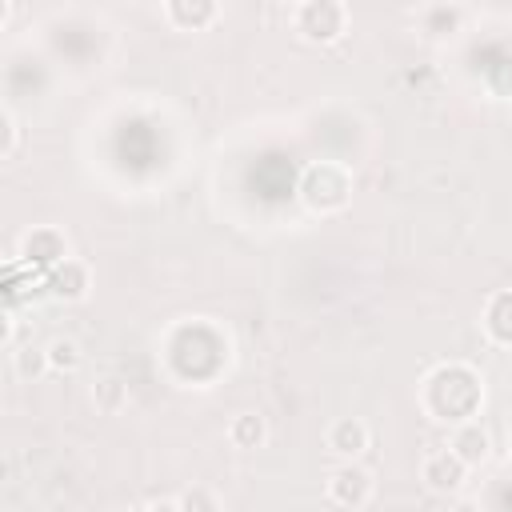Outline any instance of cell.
I'll return each mask as SVG.
<instances>
[{
	"label": "cell",
	"instance_id": "cell-1",
	"mask_svg": "<svg viewBox=\"0 0 512 512\" xmlns=\"http://www.w3.org/2000/svg\"><path fill=\"white\" fill-rule=\"evenodd\" d=\"M420 408H424V416H432L436 424H448V428L480 420V408H484L480 372L472 364H464V360L436 364L420 380Z\"/></svg>",
	"mask_w": 512,
	"mask_h": 512
},
{
	"label": "cell",
	"instance_id": "cell-2",
	"mask_svg": "<svg viewBox=\"0 0 512 512\" xmlns=\"http://www.w3.org/2000/svg\"><path fill=\"white\" fill-rule=\"evenodd\" d=\"M296 196L312 216H336L352 204V168L340 160H312L300 172Z\"/></svg>",
	"mask_w": 512,
	"mask_h": 512
},
{
	"label": "cell",
	"instance_id": "cell-3",
	"mask_svg": "<svg viewBox=\"0 0 512 512\" xmlns=\"http://www.w3.org/2000/svg\"><path fill=\"white\" fill-rule=\"evenodd\" d=\"M348 20L352 12L340 0H304L292 8V28L308 44H336L348 32Z\"/></svg>",
	"mask_w": 512,
	"mask_h": 512
},
{
	"label": "cell",
	"instance_id": "cell-4",
	"mask_svg": "<svg viewBox=\"0 0 512 512\" xmlns=\"http://www.w3.org/2000/svg\"><path fill=\"white\" fill-rule=\"evenodd\" d=\"M324 496H328V504H336L344 512H360L376 496V476L360 460H340L324 480Z\"/></svg>",
	"mask_w": 512,
	"mask_h": 512
},
{
	"label": "cell",
	"instance_id": "cell-5",
	"mask_svg": "<svg viewBox=\"0 0 512 512\" xmlns=\"http://www.w3.org/2000/svg\"><path fill=\"white\" fill-rule=\"evenodd\" d=\"M28 268H40V272H52L56 264H64L72 252H68V236L56 228V224H36L20 236V252H16Z\"/></svg>",
	"mask_w": 512,
	"mask_h": 512
},
{
	"label": "cell",
	"instance_id": "cell-6",
	"mask_svg": "<svg viewBox=\"0 0 512 512\" xmlns=\"http://www.w3.org/2000/svg\"><path fill=\"white\" fill-rule=\"evenodd\" d=\"M468 472H472V468H468L452 448H436V452H428V456L420 460V484H424L428 492H436V496H456V492L464 488Z\"/></svg>",
	"mask_w": 512,
	"mask_h": 512
},
{
	"label": "cell",
	"instance_id": "cell-7",
	"mask_svg": "<svg viewBox=\"0 0 512 512\" xmlns=\"http://www.w3.org/2000/svg\"><path fill=\"white\" fill-rule=\"evenodd\" d=\"M44 292H48L52 300H60V304H80V300H88V292H92V268H88L84 260L68 256V260L56 264L52 272H44Z\"/></svg>",
	"mask_w": 512,
	"mask_h": 512
},
{
	"label": "cell",
	"instance_id": "cell-8",
	"mask_svg": "<svg viewBox=\"0 0 512 512\" xmlns=\"http://www.w3.org/2000/svg\"><path fill=\"white\" fill-rule=\"evenodd\" d=\"M368 444H372V432H368V424L360 416H340L324 432V448L336 460H360L368 452Z\"/></svg>",
	"mask_w": 512,
	"mask_h": 512
},
{
	"label": "cell",
	"instance_id": "cell-9",
	"mask_svg": "<svg viewBox=\"0 0 512 512\" xmlns=\"http://www.w3.org/2000/svg\"><path fill=\"white\" fill-rule=\"evenodd\" d=\"M164 20L176 32H204L220 20V4L216 0H168L164 4Z\"/></svg>",
	"mask_w": 512,
	"mask_h": 512
},
{
	"label": "cell",
	"instance_id": "cell-10",
	"mask_svg": "<svg viewBox=\"0 0 512 512\" xmlns=\"http://www.w3.org/2000/svg\"><path fill=\"white\" fill-rule=\"evenodd\" d=\"M448 448H452L468 468H480V464H488V456H492V436H488V428H484L480 420H468V424H456V428H452Z\"/></svg>",
	"mask_w": 512,
	"mask_h": 512
},
{
	"label": "cell",
	"instance_id": "cell-11",
	"mask_svg": "<svg viewBox=\"0 0 512 512\" xmlns=\"http://www.w3.org/2000/svg\"><path fill=\"white\" fill-rule=\"evenodd\" d=\"M480 328L492 344L500 348H512V288H500L484 300V312H480Z\"/></svg>",
	"mask_w": 512,
	"mask_h": 512
},
{
	"label": "cell",
	"instance_id": "cell-12",
	"mask_svg": "<svg viewBox=\"0 0 512 512\" xmlns=\"http://www.w3.org/2000/svg\"><path fill=\"white\" fill-rule=\"evenodd\" d=\"M228 440L232 448H260L268 440V420L260 412H236L228 420Z\"/></svg>",
	"mask_w": 512,
	"mask_h": 512
},
{
	"label": "cell",
	"instance_id": "cell-13",
	"mask_svg": "<svg viewBox=\"0 0 512 512\" xmlns=\"http://www.w3.org/2000/svg\"><path fill=\"white\" fill-rule=\"evenodd\" d=\"M44 352H48V368L60 372V376H72V372H80V364H84V348H80L72 336H52V340L44 344Z\"/></svg>",
	"mask_w": 512,
	"mask_h": 512
},
{
	"label": "cell",
	"instance_id": "cell-14",
	"mask_svg": "<svg viewBox=\"0 0 512 512\" xmlns=\"http://www.w3.org/2000/svg\"><path fill=\"white\" fill-rule=\"evenodd\" d=\"M92 404H96L104 416L124 412V408H128V384H124V380H116V376L96 380V384H92Z\"/></svg>",
	"mask_w": 512,
	"mask_h": 512
},
{
	"label": "cell",
	"instance_id": "cell-15",
	"mask_svg": "<svg viewBox=\"0 0 512 512\" xmlns=\"http://www.w3.org/2000/svg\"><path fill=\"white\" fill-rule=\"evenodd\" d=\"M420 24H424V32H432V36H452V32H460V24H464V8H448V4H432V8H424L420 12Z\"/></svg>",
	"mask_w": 512,
	"mask_h": 512
},
{
	"label": "cell",
	"instance_id": "cell-16",
	"mask_svg": "<svg viewBox=\"0 0 512 512\" xmlns=\"http://www.w3.org/2000/svg\"><path fill=\"white\" fill-rule=\"evenodd\" d=\"M12 372H16L20 380H40L44 372H52V368H48V352H44V348H32V344L16 348V352H12Z\"/></svg>",
	"mask_w": 512,
	"mask_h": 512
},
{
	"label": "cell",
	"instance_id": "cell-17",
	"mask_svg": "<svg viewBox=\"0 0 512 512\" xmlns=\"http://www.w3.org/2000/svg\"><path fill=\"white\" fill-rule=\"evenodd\" d=\"M176 504H180V512H220V496H216L208 484L184 488V492L176 496Z\"/></svg>",
	"mask_w": 512,
	"mask_h": 512
},
{
	"label": "cell",
	"instance_id": "cell-18",
	"mask_svg": "<svg viewBox=\"0 0 512 512\" xmlns=\"http://www.w3.org/2000/svg\"><path fill=\"white\" fill-rule=\"evenodd\" d=\"M0 132H4V144H0V160H12L16 148H20V120L12 108H0Z\"/></svg>",
	"mask_w": 512,
	"mask_h": 512
},
{
	"label": "cell",
	"instance_id": "cell-19",
	"mask_svg": "<svg viewBox=\"0 0 512 512\" xmlns=\"http://www.w3.org/2000/svg\"><path fill=\"white\" fill-rule=\"evenodd\" d=\"M488 92L496 100H512V60H504V64H496L488 72Z\"/></svg>",
	"mask_w": 512,
	"mask_h": 512
},
{
	"label": "cell",
	"instance_id": "cell-20",
	"mask_svg": "<svg viewBox=\"0 0 512 512\" xmlns=\"http://www.w3.org/2000/svg\"><path fill=\"white\" fill-rule=\"evenodd\" d=\"M0 340H4V348H12V340H16V316H12V312H4V332H0Z\"/></svg>",
	"mask_w": 512,
	"mask_h": 512
},
{
	"label": "cell",
	"instance_id": "cell-21",
	"mask_svg": "<svg viewBox=\"0 0 512 512\" xmlns=\"http://www.w3.org/2000/svg\"><path fill=\"white\" fill-rule=\"evenodd\" d=\"M144 512H180V504L176 500H152Z\"/></svg>",
	"mask_w": 512,
	"mask_h": 512
},
{
	"label": "cell",
	"instance_id": "cell-22",
	"mask_svg": "<svg viewBox=\"0 0 512 512\" xmlns=\"http://www.w3.org/2000/svg\"><path fill=\"white\" fill-rule=\"evenodd\" d=\"M504 452H508V460H512V428H508V436H504Z\"/></svg>",
	"mask_w": 512,
	"mask_h": 512
}]
</instances>
